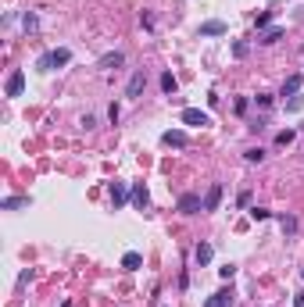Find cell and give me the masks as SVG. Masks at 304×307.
<instances>
[{
  "label": "cell",
  "mask_w": 304,
  "mask_h": 307,
  "mask_svg": "<svg viewBox=\"0 0 304 307\" xmlns=\"http://www.w3.org/2000/svg\"><path fill=\"white\" fill-rule=\"evenodd\" d=\"M247 214H251L254 221H265V218H272V211H265V207H251Z\"/></svg>",
  "instance_id": "cell-21"
},
{
  "label": "cell",
  "mask_w": 304,
  "mask_h": 307,
  "mask_svg": "<svg viewBox=\"0 0 304 307\" xmlns=\"http://www.w3.org/2000/svg\"><path fill=\"white\" fill-rule=\"evenodd\" d=\"M269 22H272V11H261V15L254 18V25H258V29H265V25H269Z\"/></svg>",
  "instance_id": "cell-24"
},
{
  "label": "cell",
  "mask_w": 304,
  "mask_h": 307,
  "mask_svg": "<svg viewBox=\"0 0 304 307\" xmlns=\"http://www.w3.org/2000/svg\"><path fill=\"white\" fill-rule=\"evenodd\" d=\"M233 54L236 57H247V43H233Z\"/></svg>",
  "instance_id": "cell-26"
},
{
  "label": "cell",
  "mask_w": 304,
  "mask_h": 307,
  "mask_svg": "<svg viewBox=\"0 0 304 307\" xmlns=\"http://www.w3.org/2000/svg\"><path fill=\"white\" fill-rule=\"evenodd\" d=\"M293 136H297L293 129H283V132L276 136V143H279V146H286V143H293Z\"/></svg>",
  "instance_id": "cell-22"
},
{
  "label": "cell",
  "mask_w": 304,
  "mask_h": 307,
  "mask_svg": "<svg viewBox=\"0 0 304 307\" xmlns=\"http://www.w3.org/2000/svg\"><path fill=\"white\" fill-rule=\"evenodd\" d=\"M300 83H304V75H290V79L283 83V97H293L300 90Z\"/></svg>",
  "instance_id": "cell-15"
},
{
  "label": "cell",
  "mask_w": 304,
  "mask_h": 307,
  "mask_svg": "<svg viewBox=\"0 0 304 307\" xmlns=\"http://www.w3.org/2000/svg\"><path fill=\"white\" fill-rule=\"evenodd\" d=\"M97 64H100L104 71H111V68H122V64H126V54H122V50H111V54H104Z\"/></svg>",
  "instance_id": "cell-7"
},
{
  "label": "cell",
  "mask_w": 304,
  "mask_h": 307,
  "mask_svg": "<svg viewBox=\"0 0 304 307\" xmlns=\"http://www.w3.org/2000/svg\"><path fill=\"white\" fill-rule=\"evenodd\" d=\"M143 86H147V75H143V71H133V79H129V86H126V97L136 100V97L143 93Z\"/></svg>",
  "instance_id": "cell-8"
},
{
  "label": "cell",
  "mask_w": 304,
  "mask_h": 307,
  "mask_svg": "<svg viewBox=\"0 0 304 307\" xmlns=\"http://www.w3.org/2000/svg\"><path fill=\"white\" fill-rule=\"evenodd\" d=\"M218 275H222V279H225V282H229V279H233V275H236V264H225V268H218Z\"/></svg>",
  "instance_id": "cell-25"
},
{
  "label": "cell",
  "mask_w": 304,
  "mask_h": 307,
  "mask_svg": "<svg viewBox=\"0 0 304 307\" xmlns=\"http://www.w3.org/2000/svg\"><path fill=\"white\" fill-rule=\"evenodd\" d=\"M201 36H225V22H204Z\"/></svg>",
  "instance_id": "cell-13"
},
{
  "label": "cell",
  "mask_w": 304,
  "mask_h": 307,
  "mask_svg": "<svg viewBox=\"0 0 304 307\" xmlns=\"http://www.w3.org/2000/svg\"><path fill=\"white\" fill-rule=\"evenodd\" d=\"M218 204H222V182H211L204 193V211H218Z\"/></svg>",
  "instance_id": "cell-5"
},
{
  "label": "cell",
  "mask_w": 304,
  "mask_h": 307,
  "mask_svg": "<svg viewBox=\"0 0 304 307\" xmlns=\"http://www.w3.org/2000/svg\"><path fill=\"white\" fill-rule=\"evenodd\" d=\"M22 29L25 32H36V29H40V22H36V15L29 11V15H22Z\"/></svg>",
  "instance_id": "cell-19"
},
{
  "label": "cell",
  "mask_w": 304,
  "mask_h": 307,
  "mask_svg": "<svg viewBox=\"0 0 304 307\" xmlns=\"http://www.w3.org/2000/svg\"><path fill=\"white\" fill-rule=\"evenodd\" d=\"M68 61H72V50L57 47V50H47V54H40V61H36V68H40V71H54V68L68 64Z\"/></svg>",
  "instance_id": "cell-1"
},
{
  "label": "cell",
  "mask_w": 304,
  "mask_h": 307,
  "mask_svg": "<svg viewBox=\"0 0 304 307\" xmlns=\"http://www.w3.org/2000/svg\"><path fill=\"white\" fill-rule=\"evenodd\" d=\"M204 307H233V293H229V289H218L215 296L204 300Z\"/></svg>",
  "instance_id": "cell-9"
},
{
  "label": "cell",
  "mask_w": 304,
  "mask_h": 307,
  "mask_svg": "<svg viewBox=\"0 0 304 307\" xmlns=\"http://www.w3.org/2000/svg\"><path fill=\"white\" fill-rule=\"evenodd\" d=\"M244 158H247L251 165H258V161L265 158V150H261V146H254V150H247V154H244Z\"/></svg>",
  "instance_id": "cell-23"
},
{
  "label": "cell",
  "mask_w": 304,
  "mask_h": 307,
  "mask_svg": "<svg viewBox=\"0 0 304 307\" xmlns=\"http://www.w3.org/2000/svg\"><path fill=\"white\" fill-rule=\"evenodd\" d=\"M279 40H283V29H265L258 43H265V47H272V43H279Z\"/></svg>",
  "instance_id": "cell-14"
},
{
  "label": "cell",
  "mask_w": 304,
  "mask_h": 307,
  "mask_svg": "<svg viewBox=\"0 0 304 307\" xmlns=\"http://www.w3.org/2000/svg\"><path fill=\"white\" fill-rule=\"evenodd\" d=\"M183 214H197V211H204V200L197 197V193H183L179 197V204H175Z\"/></svg>",
  "instance_id": "cell-3"
},
{
  "label": "cell",
  "mask_w": 304,
  "mask_h": 307,
  "mask_svg": "<svg viewBox=\"0 0 304 307\" xmlns=\"http://www.w3.org/2000/svg\"><path fill=\"white\" fill-rule=\"evenodd\" d=\"M293 307H304V289H300V293L293 296Z\"/></svg>",
  "instance_id": "cell-27"
},
{
  "label": "cell",
  "mask_w": 304,
  "mask_h": 307,
  "mask_svg": "<svg viewBox=\"0 0 304 307\" xmlns=\"http://www.w3.org/2000/svg\"><path fill=\"white\" fill-rule=\"evenodd\" d=\"M22 90H25V71H22V68H15V71L8 75L4 93H8V97H22Z\"/></svg>",
  "instance_id": "cell-4"
},
{
  "label": "cell",
  "mask_w": 304,
  "mask_h": 307,
  "mask_svg": "<svg viewBox=\"0 0 304 307\" xmlns=\"http://www.w3.org/2000/svg\"><path fill=\"white\" fill-rule=\"evenodd\" d=\"M279 225H283V233H286V236H293V233H297V218H293V214H283V218H279Z\"/></svg>",
  "instance_id": "cell-18"
},
{
  "label": "cell",
  "mask_w": 304,
  "mask_h": 307,
  "mask_svg": "<svg viewBox=\"0 0 304 307\" xmlns=\"http://www.w3.org/2000/svg\"><path fill=\"white\" fill-rule=\"evenodd\" d=\"M161 143H165V146H175V150H183L190 139H186V132H183V129H168V132L161 136Z\"/></svg>",
  "instance_id": "cell-6"
},
{
  "label": "cell",
  "mask_w": 304,
  "mask_h": 307,
  "mask_svg": "<svg viewBox=\"0 0 304 307\" xmlns=\"http://www.w3.org/2000/svg\"><path fill=\"white\" fill-rule=\"evenodd\" d=\"M300 275H304V268H300Z\"/></svg>",
  "instance_id": "cell-28"
},
{
  "label": "cell",
  "mask_w": 304,
  "mask_h": 307,
  "mask_svg": "<svg viewBox=\"0 0 304 307\" xmlns=\"http://www.w3.org/2000/svg\"><path fill=\"white\" fill-rule=\"evenodd\" d=\"M179 118H183V125H211V114L208 111H201V107H183V114H179Z\"/></svg>",
  "instance_id": "cell-2"
},
{
  "label": "cell",
  "mask_w": 304,
  "mask_h": 307,
  "mask_svg": "<svg viewBox=\"0 0 304 307\" xmlns=\"http://www.w3.org/2000/svg\"><path fill=\"white\" fill-rule=\"evenodd\" d=\"M126 200H129V189H126V182H118V179H115V182H111V204L122 207Z\"/></svg>",
  "instance_id": "cell-10"
},
{
  "label": "cell",
  "mask_w": 304,
  "mask_h": 307,
  "mask_svg": "<svg viewBox=\"0 0 304 307\" xmlns=\"http://www.w3.org/2000/svg\"><path fill=\"white\" fill-rule=\"evenodd\" d=\"M133 204H136L140 211H143V207L150 204V193H147V186H136V189H133Z\"/></svg>",
  "instance_id": "cell-16"
},
{
  "label": "cell",
  "mask_w": 304,
  "mask_h": 307,
  "mask_svg": "<svg viewBox=\"0 0 304 307\" xmlns=\"http://www.w3.org/2000/svg\"><path fill=\"white\" fill-rule=\"evenodd\" d=\"M175 86H179V83H175V75H172V71H165V75H161V90L172 97V93H175Z\"/></svg>",
  "instance_id": "cell-17"
},
{
  "label": "cell",
  "mask_w": 304,
  "mask_h": 307,
  "mask_svg": "<svg viewBox=\"0 0 304 307\" xmlns=\"http://www.w3.org/2000/svg\"><path fill=\"white\" fill-rule=\"evenodd\" d=\"M122 268H126V272H140V268H143V257H140L136 250H129V254L122 257Z\"/></svg>",
  "instance_id": "cell-12"
},
{
  "label": "cell",
  "mask_w": 304,
  "mask_h": 307,
  "mask_svg": "<svg viewBox=\"0 0 304 307\" xmlns=\"http://www.w3.org/2000/svg\"><path fill=\"white\" fill-rule=\"evenodd\" d=\"M211 257H215V250H211V243H197V250H194V261L204 268V264H211Z\"/></svg>",
  "instance_id": "cell-11"
},
{
  "label": "cell",
  "mask_w": 304,
  "mask_h": 307,
  "mask_svg": "<svg viewBox=\"0 0 304 307\" xmlns=\"http://www.w3.org/2000/svg\"><path fill=\"white\" fill-rule=\"evenodd\" d=\"M25 204H29L25 197H8V200H4V211H15V207H25Z\"/></svg>",
  "instance_id": "cell-20"
}]
</instances>
